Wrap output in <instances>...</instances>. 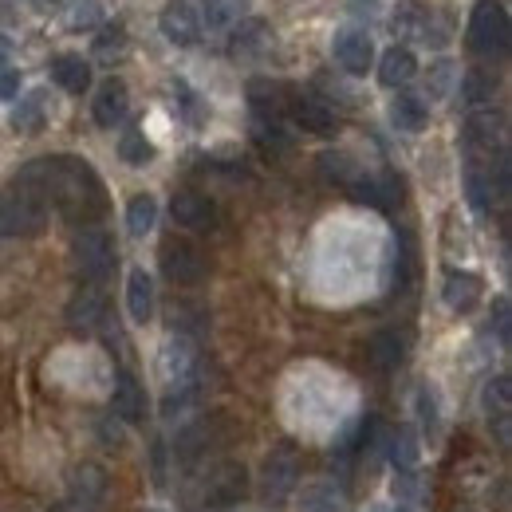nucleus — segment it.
Here are the masks:
<instances>
[{"label":"nucleus","mask_w":512,"mask_h":512,"mask_svg":"<svg viewBox=\"0 0 512 512\" xmlns=\"http://www.w3.org/2000/svg\"><path fill=\"white\" fill-rule=\"evenodd\" d=\"M115 260H119V249L111 241V233H103L99 225H83L71 241V264L75 272L87 280V284H99L115 272Z\"/></svg>","instance_id":"f257e3e1"},{"label":"nucleus","mask_w":512,"mask_h":512,"mask_svg":"<svg viewBox=\"0 0 512 512\" xmlns=\"http://www.w3.org/2000/svg\"><path fill=\"white\" fill-rule=\"evenodd\" d=\"M469 48L477 56H505L509 52V12L497 0H477L469 16Z\"/></svg>","instance_id":"f03ea898"},{"label":"nucleus","mask_w":512,"mask_h":512,"mask_svg":"<svg viewBox=\"0 0 512 512\" xmlns=\"http://www.w3.org/2000/svg\"><path fill=\"white\" fill-rule=\"evenodd\" d=\"M44 225H48V201L12 186V193L0 201V237H40Z\"/></svg>","instance_id":"7ed1b4c3"},{"label":"nucleus","mask_w":512,"mask_h":512,"mask_svg":"<svg viewBox=\"0 0 512 512\" xmlns=\"http://www.w3.org/2000/svg\"><path fill=\"white\" fill-rule=\"evenodd\" d=\"M158 264H162V276H166L170 284H182V288L201 284V280L209 276L205 253H201L193 241H186V237H170V241L162 245V253H158Z\"/></svg>","instance_id":"20e7f679"},{"label":"nucleus","mask_w":512,"mask_h":512,"mask_svg":"<svg viewBox=\"0 0 512 512\" xmlns=\"http://www.w3.org/2000/svg\"><path fill=\"white\" fill-rule=\"evenodd\" d=\"M296 477H300L296 449L280 446V449H272V453L264 457V469H260V489H264V497H268V501H284V497L292 493Z\"/></svg>","instance_id":"39448f33"},{"label":"nucleus","mask_w":512,"mask_h":512,"mask_svg":"<svg viewBox=\"0 0 512 512\" xmlns=\"http://www.w3.org/2000/svg\"><path fill=\"white\" fill-rule=\"evenodd\" d=\"M170 217L186 233H209L217 229V205L197 190H178L170 197Z\"/></svg>","instance_id":"423d86ee"},{"label":"nucleus","mask_w":512,"mask_h":512,"mask_svg":"<svg viewBox=\"0 0 512 512\" xmlns=\"http://www.w3.org/2000/svg\"><path fill=\"white\" fill-rule=\"evenodd\" d=\"M390 28L402 32V36H418V40H426V44H434V48L446 40V32L434 28V8L422 4V0H398V8H394V16H390Z\"/></svg>","instance_id":"0eeeda50"},{"label":"nucleus","mask_w":512,"mask_h":512,"mask_svg":"<svg viewBox=\"0 0 512 512\" xmlns=\"http://www.w3.org/2000/svg\"><path fill=\"white\" fill-rule=\"evenodd\" d=\"M331 52H335V64L343 67L347 75H367L375 67V40L363 28L339 32L335 44H331Z\"/></svg>","instance_id":"6e6552de"},{"label":"nucleus","mask_w":512,"mask_h":512,"mask_svg":"<svg viewBox=\"0 0 512 512\" xmlns=\"http://www.w3.org/2000/svg\"><path fill=\"white\" fill-rule=\"evenodd\" d=\"M158 24H162V36L170 44H178V48H193L201 40V16H197V8H193L190 0H170L162 8Z\"/></svg>","instance_id":"1a4fd4ad"},{"label":"nucleus","mask_w":512,"mask_h":512,"mask_svg":"<svg viewBox=\"0 0 512 512\" xmlns=\"http://www.w3.org/2000/svg\"><path fill=\"white\" fill-rule=\"evenodd\" d=\"M107 320V296L95 288V284H87V288H79L75 296H71V304H67V327L75 331V335H91V331H99Z\"/></svg>","instance_id":"9d476101"},{"label":"nucleus","mask_w":512,"mask_h":512,"mask_svg":"<svg viewBox=\"0 0 512 512\" xmlns=\"http://www.w3.org/2000/svg\"><path fill=\"white\" fill-rule=\"evenodd\" d=\"M245 95H249V107H253L256 119H268V123H280L288 115V103H292V91L276 79H253Z\"/></svg>","instance_id":"9b49d317"},{"label":"nucleus","mask_w":512,"mask_h":512,"mask_svg":"<svg viewBox=\"0 0 512 512\" xmlns=\"http://www.w3.org/2000/svg\"><path fill=\"white\" fill-rule=\"evenodd\" d=\"M288 115L308 130V134H335L339 130V115L327 99H316V95H292L288 103Z\"/></svg>","instance_id":"f8f14e48"},{"label":"nucleus","mask_w":512,"mask_h":512,"mask_svg":"<svg viewBox=\"0 0 512 512\" xmlns=\"http://www.w3.org/2000/svg\"><path fill=\"white\" fill-rule=\"evenodd\" d=\"M509 414H512V379L497 375L485 383V418L489 430H497V442L509 446Z\"/></svg>","instance_id":"ddd939ff"},{"label":"nucleus","mask_w":512,"mask_h":512,"mask_svg":"<svg viewBox=\"0 0 512 512\" xmlns=\"http://www.w3.org/2000/svg\"><path fill=\"white\" fill-rule=\"evenodd\" d=\"M130 111V95H127V83L123 79H107L103 87H99V95H95V103H91V115H95V123L103 130H115L123 119H127Z\"/></svg>","instance_id":"4468645a"},{"label":"nucleus","mask_w":512,"mask_h":512,"mask_svg":"<svg viewBox=\"0 0 512 512\" xmlns=\"http://www.w3.org/2000/svg\"><path fill=\"white\" fill-rule=\"evenodd\" d=\"M481 296H485V284H481V276L477 272H465V268H453L446 276V288H442V300H446L449 312H473L477 304H481Z\"/></svg>","instance_id":"2eb2a0df"},{"label":"nucleus","mask_w":512,"mask_h":512,"mask_svg":"<svg viewBox=\"0 0 512 512\" xmlns=\"http://www.w3.org/2000/svg\"><path fill=\"white\" fill-rule=\"evenodd\" d=\"M351 197L359 205H371V209H390L398 197H402V182L394 174H383V178H355L351 186Z\"/></svg>","instance_id":"dca6fc26"},{"label":"nucleus","mask_w":512,"mask_h":512,"mask_svg":"<svg viewBox=\"0 0 512 512\" xmlns=\"http://www.w3.org/2000/svg\"><path fill=\"white\" fill-rule=\"evenodd\" d=\"M111 406H115V418H123V422H130V426L146 418V394H142V386H138V379H134L130 371H119Z\"/></svg>","instance_id":"f3484780"},{"label":"nucleus","mask_w":512,"mask_h":512,"mask_svg":"<svg viewBox=\"0 0 512 512\" xmlns=\"http://www.w3.org/2000/svg\"><path fill=\"white\" fill-rule=\"evenodd\" d=\"M52 79H56V87H64L67 95H83V91H91V64L75 52H64V56L52 60Z\"/></svg>","instance_id":"a211bd4d"},{"label":"nucleus","mask_w":512,"mask_h":512,"mask_svg":"<svg viewBox=\"0 0 512 512\" xmlns=\"http://www.w3.org/2000/svg\"><path fill=\"white\" fill-rule=\"evenodd\" d=\"M127 308L134 323L154 320V280L146 268H130L127 276Z\"/></svg>","instance_id":"6ab92c4d"},{"label":"nucleus","mask_w":512,"mask_h":512,"mask_svg":"<svg viewBox=\"0 0 512 512\" xmlns=\"http://www.w3.org/2000/svg\"><path fill=\"white\" fill-rule=\"evenodd\" d=\"M12 130L16 134H40L44 123H48V95L44 91H28L16 107H12Z\"/></svg>","instance_id":"aec40b11"},{"label":"nucleus","mask_w":512,"mask_h":512,"mask_svg":"<svg viewBox=\"0 0 512 512\" xmlns=\"http://www.w3.org/2000/svg\"><path fill=\"white\" fill-rule=\"evenodd\" d=\"M501 115H493V111H473L469 115V123H465V142H469V150H493V146H501Z\"/></svg>","instance_id":"412c9836"},{"label":"nucleus","mask_w":512,"mask_h":512,"mask_svg":"<svg viewBox=\"0 0 512 512\" xmlns=\"http://www.w3.org/2000/svg\"><path fill=\"white\" fill-rule=\"evenodd\" d=\"M390 123L398 130H406V134H418V130H426L430 123V107L418 99V95H394V103H390Z\"/></svg>","instance_id":"4be33fe9"},{"label":"nucleus","mask_w":512,"mask_h":512,"mask_svg":"<svg viewBox=\"0 0 512 512\" xmlns=\"http://www.w3.org/2000/svg\"><path fill=\"white\" fill-rule=\"evenodd\" d=\"M103 493H107V477H103V469L83 465V469L71 473V497H75V505L99 509V505H103Z\"/></svg>","instance_id":"5701e85b"},{"label":"nucleus","mask_w":512,"mask_h":512,"mask_svg":"<svg viewBox=\"0 0 512 512\" xmlns=\"http://www.w3.org/2000/svg\"><path fill=\"white\" fill-rule=\"evenodd\" d=\"M414 75H418V60H414L410 48H398V44H394L383 60H379V79H383V87H406Z\"/></svg>","instance_id":"b1692460"},{"label":"nucleus","mask_w":512,"mask_h":512,"mask_svg":"<svg viewBox=\"0 0 512 512\" xmlns=\"http://www.w3.org/2000/svg\"><path fill=\"white\" fill-rule=\"evenodd\" d=\"M296 512H347V501H343L339 485H331V481H312V485L300 493Z\"/></svg>","instance_id":"393cba45"},{"label":"nucleus","mask_w":512,"mask_h":512,"mask_svg":"<svg viewBox=\"0 0 512 512\" xmlns=\"http://www.w3.org/2000/svg\"><path fill=\"white\" fill-rule=\"evenodd\" d=\"M493 95H497V75H493V71H485V67L465 71V79H461V99H465L473 111L489 107V103H493Z\"/></svg>","instance_id":"a878e982"},{"label":"nucleus","mask_w":512,"mask_h":512,"mask_svg":"<svg viewBox=\"0 0 512 512\" xmlns=\"http://www.w3.org/2000/svg\"><path fill=\"white\" fill-rule=\"evenodd\" d=\"M249 8H253V0H201V20H205L213 32H221V28H229L233 20H245Z\"/></svg>","instance_id":"bb28decb"},{"label":"nucleus","mask_w":512,"mask_h":512,"mask_svg":"<svg viewBox=\"0 0 512 512\" xmlns=\"http://www.w3.org/2000/svg\"><path fill=\"white\" fill-rule=\"evenodd\" d=\"M402 355H406V343H402V335H398L394 327H386V331H379V335L371 339V363H375L379 371H394V367L402 363Z\"/></svg>","instance_id":"cd10ccee"},{"label":"nucleus","mask_w":512,"mask_h":512,"mask_svg":"<svg viewBox=\"0 0 512 512\" xmlns=\"http://www.w3.org/2000/svg\"><path fill=\"white\" fill-rule=\"evenodd\" d=\"M158 225V201L150 193H134L127 205V229L130 237H146Z\"/></svg>","instance_id":"c85d7f7f"},{"label":"nucleus","mask_w":512,"mask_h":512,"mask_svg":"<svg viewBox=\"0 0 512 512\" xmlns=\"http://www.w3.org/2000/svg\"><path fill=\"white\" fill-rule=\"evenodd\" d=\"M272 44V28L264 20H245L241 32L233 36V56H260Z\"/></svg>","instance_id":"c756f323"},{"label":"nucleus","mask_w":512,"mask_h":512,"mask_svg":"<svg viewBox=\"0 0 512 512\" xmlns=\"http://www.w3.org/2000/svg\"><path fill=\"white\" fill-rule=\"evenodd\" d=\"M103 24V4L99 0H71L67 4V28L71 32H91Z\"/></svg>","instance_id":"7c9ffc66"},{"label":"nucleus","mask_w":512,"mask_h":512,"mask_svg":"<svg viewBox=\"0 0 512 512\" xmlns=\"http://www.w3.org/2000/svg\"><path fill=\"white\" fill-rule=\"evenodd\" d=\"M119 158H123L127 166H146V162L154 158V142H150L142 130H127V134L119 138Z\"/></svg>","instance_id":"2f4dec72"},{"label":"nucleus","mask_w":512,"mask_h":512,"mask_svg":"<svg viewBox=\"0 0 512 512\" xmlns=\"http://www.w3.org/2000/svg\"><path fill=\"white\" fill-rule=\"evenodd\" d=\"M418 418H422L426 438H438V430H442V410H438V390H434V386H418Z\"/></svg>","instance_id":"473e14b6"},{"label":"nucleus","mask_w":512,"mask_h":512,"mask_svg":"<svg viewBox=\"0 0 512 512\" xmlns=\"http://www.w3.org/2000/svg\"><path fill=\"white\" fill-rule=\"evenodd\" d=\"M241 497H245V473L237 465H225L221 477H217V485H213V501L229 505V501H241Z\"/></svg>","instance_id":"72a5a7b5"},{"label":"nucleus","mask_w":512,"mask_h":512,"mask_svg":"<svg viewBox=\"0 0 512 512\" xmlns=\"http://www.w3.org/2000/svg\"><path fill=\"white\" fill-rule=\"evenodd\" d=\"M256 142H260L264 154H284L292 146L288 130L280 127V123H268V119H256Z\"/></svg>","instance_id":"f704fd0d"},{"label":"nucleus","mask_w":512,"mask_h":512,"mask_svg":"<svg viewBox=\"0 0 512 512\" xmlns=\"http://www.w3.org/2000/svg\"><path fill=\"white\" fill-rule=\"evenodd\" d=\"M320 166H323V174L331 178V182H339V186H351L359 174H355V166H351V158L343 154V150H327L320 158Z\"/></svg>","instance_id":"c9c22d12"},{"label":"nucleus","mask_w":512,"mask_h":512,"mask_svg":"<svg viewBox=\"0 0 512 512\" xmlns=\"http://www.w3.org/2000/svg\"><path fill=\"white\" fill-rule=\"evenodd\" d=\"M390 457H394V465H398V469H410V465L418 461V442L410 438V430L390 434Z\"/></svg>","instance_id":"e433bc0d"},{"label":"nucleus","mask_w":512,"mask_h":512,"mask_svg":"<svg viewBox=\"0 0 512 512\" xmlns=\"http://www.w3.org/2000/svg\"><path fill=\"white\" fill-rule=\"evenodd\" d=\"M123 44H127V28H123V24H115V28H103V32H99L95 52H99L103 60H111V56H119V52H123Z\"/></svg>","instance_id":"4c0bfd02"},{"label":"nucleus","mask_w":512,"mask_h":512,"mask_svg":"<svg viewBox=\"0 0 512 512\" xmlns=\"http://www.w3.org/2000/svg\"><path fill=\"white\" fill-rule=\"evenodd\" d=\"M174 99L182 103V115H186V123H193V127H197V123H201V99H197V95L190 91V83H182V79H178V83H174Z\"/></svg>","instance_id":"58836bf2"},{"label":"nucleus","mask_w":512,"mask_h":512,"mask_svg":"<svg viewBox=\"0 0 512 512\" xmlns=\"http://www.w3.org/2000/svg\"><path fill=\"white\" fill-rule=\"evenodd\" d=\"M489 327L497 331V339H501V343H509V335H512V308H509V300H505V296L493 304V320H489Z\"/></svg>","instance_id":"ea45409f"},{"label":"nucleus","mask_w":512,"mask_h":512,"mask_svg":"<svg viewBox=\"0 0 512 512\" xmlns=\"http://www.w3.org/2000/svg\"><path fill=\"white\" fill-rule=\"evenodd\" d=\"M449 83H453V64H434L430 67V99H442L449 91Z\"/></svg>","instance_id":"a19ab883"},{"label":"nucleus","mask_w":512,"mask_h":512,"mask_svg":"<svg viewBox=\"0 0 512 512\" xmlns=\"http://www.w3.org/2000/svg\"><path fill=\"white\" fill-rule=\"evenodd\" d=\"M16 91H20V71L0 67V99H16Z\"/></svg>","instance_id":"79ce46f5"},{"label":"nucleus","mask_w":512,"mask_h":512,"mask_svg":"<svg viewBox=\"0 0 512 512\" xmlns=\"http://www.w3.org/2000/svg\"><path fill=\"white\" fill-rule=\"evenodd\" d=\"M28 4H32L36 12H44V16H48V12H56V8L64 4V0H28Z\"/></svg>","instance_id":"37998d69"},{"label":"nucleus","mask_w":512,"mask_h":512,"mask_svg":"<svg viewBox=\"0 0 512 512\" xmlns=\"http://www.w3.org/2000/svg\"><path fill=\"white\" fill-rule=\"evenodd\" d=\"M12 60V44H8V36H0V67H8Z\"/></svg>","instance_id":"c03bdc74"},{"label":"nucleus","mask_w":512,"mask_h":512,"mask_svg":"<svg viewBox=\"0 0 512 512\" xmlns=\"http://www.w3.org/2000/svg\"><path fill=\"white\" fill-rule=\"evenodd\" d=\"M394 512H406V509H394Z\"/></svg>","instance_id":"a18cd8bd"}]
</instances>
